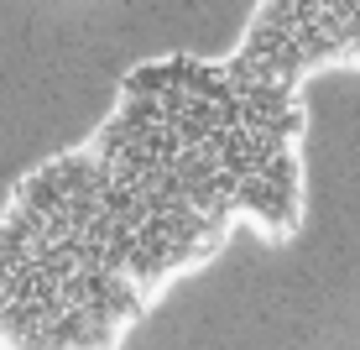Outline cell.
<instances>
[{
    "label": "cell",
    "instance_id": "1",
    "mask_svg": "<svg viewBox=\"0 0 360 350\" xmlns=\"http://www.w3.org/2000/svg\"><path fill=\"white\" fill-rule=\"evenodd\" d=\"M324 73H360V0H256L230 53L126 68L105 120L0 199V350H126L240 230L297 241Z\"/></svg>",
    "mask_w": 360,
    "mask_h": 350
}]
</instances>
